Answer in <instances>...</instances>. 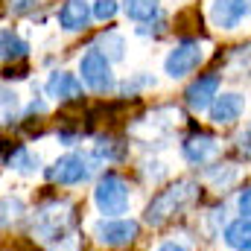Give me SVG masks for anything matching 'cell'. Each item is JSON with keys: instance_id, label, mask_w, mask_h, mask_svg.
<instances>
[{"instance_id": "obj_7", "label": "cell", "mask_w": 251, "mask_h": 251, "mask_svg": "<svg viewBox=\"0 0 251 251\" xmlns=\"http://www.w3.org/2000/svg\"><path fill=\"white\" fill-rule=\"evenodd\" d=\"M219 88H222V73H216V70L199 73L184 88V105H187L190 111H196V114L210 111V105L219 97Z\"/></svg>"}, {"instance_id": "obj_5", "label": "cell", "mask_w": 251, "mask_h": 251, "mask_svg": "<svg viewBox=\"0 0 251 251\" xmlns=\"http://www.w3.org/2000/svg\"><path fill=\"white\" fill-rule=\"evenodd\" d=\"M204 44L199 41V38H190L184 35L181 41H176V47L164 56V73L170 76V79H184L190 73H196L199 70V64L204 62Z\"/></svg>"}, {"instance_id": "obj_2", "label": "cell", "mask_w": 251, "mask_h": 251, "mask_svg": "<svg viewBox=\"0 0 251 251\" xmlns=\"http://www.w3.org/2000/svg\"><path fill=\"white\" fill-rule=\"evenodd\" d=\"M91 201L97 207V213L102 219H114V216H128L131 207V187L117 170H105L97 184L91 190Z\"/></svg>"}, {"instance_id": "obj_21", "label": "cell", "mask_w": 251, "mask_h": 251, "mask_svg": "<svg viewBox=\"0 0 251 251\" xmlns=\"http://www.w3.org/2000/svg\"><path fill=\"white\" fill-rule=\"evenodd\" d=\"M18 105H21L18 94H15V91H9V88H3V123H6V126L15 120V114H18Z\"/></svg>"}, {"instance_id": "obj_4", "label": "cell", "mask_w": 251, "mask_h": 251, "mask_svg": "<svg viewBox=\"0 0 251 251\" xmlns=\"http://www.w3.org/2000/svg\"><path fill=\"white\" fill-rule=\"evenodd\" d=\"M79 79L88 91L94 94H108L117 82H114V70H111V62L108 56L100 50V47H88L79 59Z\"/></svg>"}, {"instance_id": "obj_17", "label": "cell", "mask_w": 251, "mask_h": 251, "mask_svg": "<svg viewBox=\"0 0 251 251\" xmlns=\"http://www.w3.org/2000/svg\"><path fill=\"white\" fill-rule=\"evenodd\" d=\"M0 50H3L0 56H3V62H6V64H9V62L15 64V62H21V59H26V56H29V44H26L15 29H9V26L0 32Z\"/></svg>"}, {"instance_id": "obj_9", "label": "cell", "mask_w": 251, "mask_h": 251, "mask_svg": "<svg viewBox=\"0 0 251 251\" xmlns=\"http://www.w3.org/2000/svg\"><path fill=\"white\" fill-rule=\"evenodd\" d=\"M82 79L70 70H53L44 82V94L56 102H79L85 94H82Z\"/></svg>"}, {"instance_id": "obj_8", "label": "cell", "mask_w": 251, "mask_h": 251, "mask_svg": "<svg viewBox=\"0 0 251 251\" xmlns=\"http://www.w3.org/2000/svg\"><path fill=\"white\" fill-rule=\"evenodd\" d=\"M222 152L219 137H213L210 131H190L187 137L181 140V158L187 161L190 167H207L216 155Z\"/></svg>"}, {"instance_id": "obj_10", "label": "cell", "mask_w": 251, "mask_h": 251, "mask_svg": "<svg viewBox=\"0 0 251 251\" xmlns=\"http://www.w3.org/2000/svg\"><path fill=\"white\" fill-rule=\"evenodd\" d=\"M246 18H251V0H213L210 24L216 29H237Z\"/></svg>"}, {"instance_id": "obj_12", "label": "cell", "mask_w": 251, "mask_h": 251, "mask_svg": "<svg viewBox=\"0 0 251 251\" xmlns=\"http://www.w3.org/2000/svg\"><path fill=\"white\" fill-rule=\"evenodd\" d=\"M56 21L64 32H85L94 21V6L88 0H64L56 12Z\"/></svg>"}, {"instance_id": "obj_19", "label": "cell", "mask_w": 251, "mask_h": 251, "mask_svg": "<svg viewBox=\"0 0 251 251\" xmlns=\"http://www.w3.org/2000/svg\"><path fill=\"white\" fill-rule=\"evenodd\" d=\"M204 176L207 178H213V184L216 187H228V184H234L237 181V167L234 164H213V167H204Z\"/></svg>"}, {"instance_id": "obj_15", "label": "cell", "mask_w": 251, "mask_h": 251, "mask_svg": "<svg viewBox=\"0 0 251 251\" xmlns=\"http://www.w3.org/2000/svg\"><path fill=\"white\" fill-rule=\"evenodd\" d=\"M3 164H6V170H15V173H35L41 161H38V155H32L24 143H15L12 149H6Z\"/></svg>"}, {"instance_id": "obj_22", "label": "cell", "mask_w": 251, "mask_h": 251, "mask_svg": "<svg viewBox=\"0 0 251 251\" xmlns=\"http://www.w3.org/2000/svg\"><path fill=\"white\" fill-rule=\"evenodd\" d=\"M143 85H155V79H152V76H140V73H137V76L126 79L123 85H120V94H123V97H134V94H137V88H143Z\"/></svg>"}, {"instance_id": "obj_14", "label": "cell", "mask_w": 251, "mask_h": 251, "mask_svg": "<svg viewBox=\"0 0 251 251\" xmlns=\"http://www.w3.org/2000/svg\"><path fill=\"white\" fill-rule=\"evenodd\" d=\"M123 12L134 24H152L161 18V0H123Z\"/></svg>"}, {"instance_id": "obj_1", "label": "cell", "mask_w": 251, "mask_h": 251, "mask_svg": "<svg viewBox=\"0 0 251 251\" xmlns=\"http://www.w3.org/2000/svg\"><path fill=\"white\" fill-rule=\"evenodd\" d=\"M196 199H199V184L190 181V178H181V181L158 190V193L152 196V201H149L146 210H143V222H146V225H164L167 219L178 216V213H181L187 204H193Z\"/></svg>"}, {"instance_id": "obj_16", "label": "cell", "mask_w": 251, "mask_h": 251, "mask_svg": "<svg viewBox=\"0 0 251 251\" xmlns=\"http://www.w3.org/2000/svg\"><path fill=\"white\" fill-rule=\"evenodd\" d=\"M94 47H100V50L108 56V62L111 64L126 59V35L120 32V29H102V32L97 35Z\"/></svg>"}, {"instance_id": "obj_24", "label": "cell", "mask_w": 251, "mask_h": 251, "mask_svg": "<svg viewBox=\"0 0 251 251\" xmlns=\"http://www.w3.org/2000/svg\"><path fill=\"white\" fill-rule=\"evenodd\" d=\"M155 251H196V249L187 246V243H181V240H164Z\"/></svg>"}, {"instance_id": "obj_13", "label": "cell", "mask_w": 251, "mask_h": 251, "mask_svg": "<svg viewBox=\"0 0 251 251\" xmlns=\"http://www.w3.org/2000/svg\"><path fill=\"white\" fill-rule=\"evenodd\" d=\"M222 243L231 251H251V219L237 216L222 228Z\"/></svg>"}, {"instance_id": "obj_6", "label": "cell", "mask_w": 251, "mask_h": 251, "mask_svg": "<svg viewBox=\"0 0 251 251\" xmlns=\"http://www.w3.org/2000/svg\"><path fill=\"white\" fill-rule=\"evenodd\" d=\"M94 237L105 249H126L140 237V222L131 216H114V219L100 216V222L94 225Z\"/></svg>"}, {"instance_id": "obj_18", "label": "cell", "mask_w": 251, "mask_h": 251, "mask_svg": "<svg viewBox=\"0 0 251 251\" xmlns=\"http://www.w3.org/2000/svg\"><path fill=\"white\" fill-rule=\"evenodd\" d=\"M126 152H128V149H126V143H120V140H114V137H97L91 155H94L100 164H102V161H105V164H120L126 158Z\"/></svg>"}, {"instance_id": "obj_25", "label": "cell", "mask_w": 251, "mask_h": 251, "mask_svg": "<svg viewBox=\"0 0 251 251\" xmlns=\"http://www.w3.org/2000/svg\"><path fill=\"white\" fill-rule=\"evenodd\" d=\"M32 6H35V0H9V9H12V15H26Z\"/></svg>"}, {"instance_id": "obj_3", "label": "cell", "mask_w": 251, "mask_h": 251, "mask_svg": "<svg viewBox=\"0 0 251 251\" xmlns=\"http://www.w3.org/2000/svg\"><path fill=\"white\" fill-rule=\"evenodd\" d=\"M97 158L88 155V152H67L62 158H56L47 170H44V178L50 184H59V187H79L85 181L94 178L97 173Z\"/></svg>"}, {"instance_id": "obj_23", "label": "cell", "mask_w": 251, "mask_h": 251, "mask_svg": "<svg viewBox=\"0 0 251 251\" xmlns=\"http://www.w3.org/2000/svg\"><path fill=\"white\" fill-rule=\"evenodd\" d=\"M237 213L251 219V184H246V187L237 190Z\"/></svg>"}, {"instance_id": "obj_11", "label": "cell", "mask_w": 251, "mask_h": 251, "mask_svg": "<svg viewBox=\"0 0 251 251\" xmlns=\"http://www.w3.org/2000/svg\"><path fill=\"white\" fill-rule=\"evenodd\" d=\"M243 111H246V97L237 94V91H225V94L216 97V102L210 105L207 117H210V123L213 126H222V128H225V126H237L240 123Z\"/></svg>"}, {"instance_id": "obj_20", "label": "cell", "mask_w": 251, "mask_h": 251, "mask_svg": "<svg viewBox=\"0 0 251 251\" xmlns=\"http://www.w3.org/2000/svg\"><path fill=\"white\" fill-rule=\"evenodd\" d=\"M94 6V21H114L117 18V12H120V3L117 0H94L91 3Z\"/></svg>"}]
</instances>
